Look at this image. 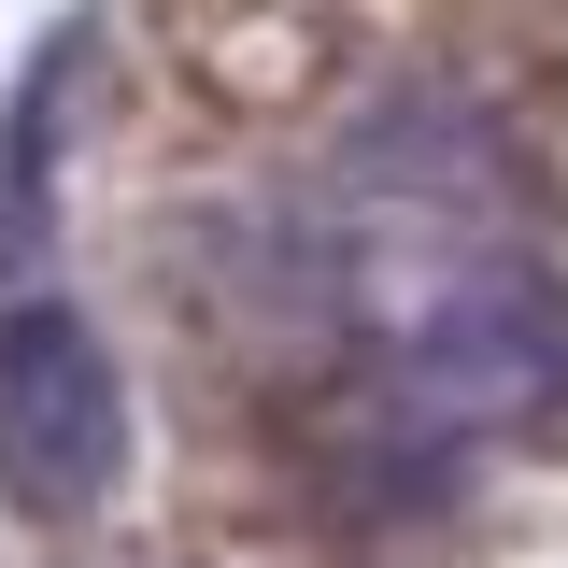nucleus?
Listing matches in <instances>:
<instances>
[{
    "label": "nucleus",
    "mask_w": 568,
    "mask_h": 568,
    "mask_svg": "<svg viewBox=\"0 0 568 568\" xmlns=\"http://www.w3.org/2000/svg\"><path fill=\"white\" fill-rule=\"evenodd\" d=\"M58 85H71V43H43L29 85H14V142H0V256L43 242V142H58Z\"/></svg>",
    "instance_id": "obj_3"
},
{
    "label": "nucleus",
    "mask_w": 568,
    "mask_h": 568,
    "mask_svg": "<svg viewBox=\"0 0 568 568\" xmlns=\"http://www.w3.org/2000/svg\"><path fill=\"white\" fill-rule=\"evenodd\" d=\"M384 384L398 413L469 440V426L555 413L568 398V271L555 256H511V242H455L398 284L384 313Z\"/></svg>",
    "instance_id": "obj_1"
},
{
    "label": "nucleus",
    "mask_w": 568,
    "mask_h": 568,
    "mask_svg": "<svg viewBox=\"0 0 568 568\" xmlns=\"http://www.w3.org/2000/svg\"><path fill=\"white\" fill-rule=\"evenodd\" d=\"M114 469H129L114 342H100L71 298L14 284V298H0V497L43 511V526H71V511L114 497Z\"/></svg>",
    "instance_id": "obj_2"
}]
</instances>
